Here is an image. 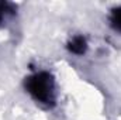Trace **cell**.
<instances>
[{
  "instance_id": "obj_1",
  "label": "cell",
  "mask_w": 121,
  "mask_h": 120,
  "mask_svg": "<svg viewBox=\"0 0 121 120\" xmlns=\"http://www.w3.org/2000/svg\"><path fill=\"white\" fill-rule=\"evenodd\" d=\"M26 89L39 103L49 106L55 102V83L52 75L48 72H39L27 78Z\"/></svg>"
},
{
  "instance_id": "obj_2",
  "label": "cell",
  "mask_w": 121,
  "mask_h": 120,
  "mask_svg": "<svg viewBox=\"0 0 121 120\" xmlns=\"http://www.w3.org/2000/svg\"><path fill=\"white\" fill-rule=\"evenodd\" d=\"M68 48L70 52L73 54H78V55H82L86 52V48H87V44H86V40L82 37V35H76L73 37L69 44H68Z\"/></svg>"
},
{
  "instance_id": "obj_3",
  "label": "cell",
  "mask_w": 121,
  "mask_h": 120,
  "mask_svg": "<svg viewBox=\"0 0 121 120\" xmlns=\"http://www.w3.org/2000/svg\"><path fill=\"white\" fill-rule=\"evenodd\" d=\"M110 23H111V27L116 31H120L121 32V6L120 7H116L111 10V16H110Z\"/></svg>"
},
{
  "instance_id": "obj_4",
  "label": "cell",
  "mask_w": 121,
  "mask_h": 120,
  "mask_svg": "<svg viewBox=\"0 0 121 120\" xmlns=\"http://www.w3.org/2000/svg\"><path fill=\"white\" fill-rule=\"evenodd\" d=\"M14 10H13V6L10 4V3H7V1H0V23L9 16V14H11Z\"/></svg>"
}]
</instances>
